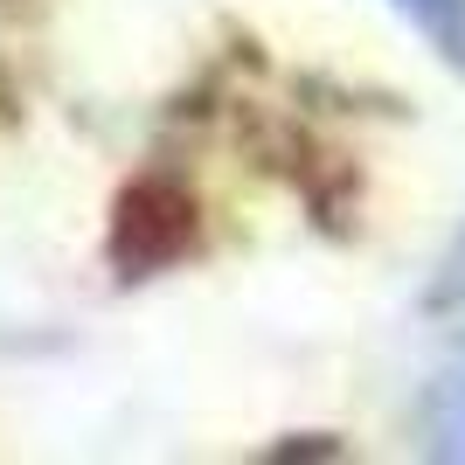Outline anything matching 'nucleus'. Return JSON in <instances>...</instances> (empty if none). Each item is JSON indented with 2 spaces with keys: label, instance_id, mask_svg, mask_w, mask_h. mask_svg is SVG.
Returning <instances> with one entry per match:
<instances>
[{
  "label": "nucleus",
  "instance_id": "obj_2",
  "mask_svg": "<svg viewBox=\"0 0 465 465\" xmlns=\"http://www.w3.org/2000/svg\"><path fill=\"white\" fill-rule=\"evenodd\" d=\"M396 7L445 63H465V0H396Z\"/></svg>",
  "mask_w": 465,
  "mask_h": 465
},
{
  "label": "nucleus",
  "instance_id": "obj_1",
  "mask_svg": "<svg viewBox=\"0 0 465 465\" xmlns=\"http://www.w3.org/2000/svg\"><path fill=\"white\" fill-rule=\"evenodd\" d=\"M445 341H451V369H445V382H438V430H445L451 451H465V257H459V272H451Z\"/></svg>",
  "mask_w": 465,
  "mask_h": 465
}]
</instances>
